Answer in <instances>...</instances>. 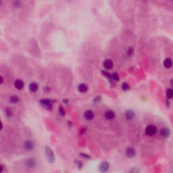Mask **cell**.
I'll use <instances>...</instances> for the list:
<instances>
[{"label":"cell","mask_w":173,"mask_h":173,"mask_svg":"<svg viewBox=\"0 0 173 173\" xmlns=\"http://www.w3.org/2000/svg\"><path fill=\"white\" fill-rule=\"evenodd\" d=\"M103 67L106 68V70H111L113 66H114V63L112 60L106 59L103 62Z\"/></svg>","instance_id":"obj_12"},{"label":"cell","mask_w":173,"mask_h":173,"mask_svg":"<svg viewBox=\"0 0 173 173\" xmlns=\"http://www.w3.org/2000/svg\"><path fill=\"white\" fill-rule=\"evenodd\" d=\"M75 164H76V166H77V167H78V168L79 169L82 168V166H83V165H82V162H81L80 161L76 160V161H75Z\"/></svg>","instance_id":"obj_25"},{"label":"cell","mask_w":173,"mask_h":173,"mask_svg":"<svg viewBox=\"0 0 173 173\" xmlns=\"http://www.w3.org/2000/svg\"><path fill=\"white\" fill-rule=\"evenodd\" d=\"M3 170H4V166L2 164H0V172H3Z\"/></svg>","instance_id":"obj_30"},{"label":"cell","mask_w":173,"mask_h":173,"mask_svg":"<svg viewBox=\"0 0 173 173\" xmlns=\"http://www.w3.org/2000/svg\"><path fill=\"white\" fill-rule=\"evenodd\" d=\"M109 168H110V164H109V163L108 162H102L99 166V171L102 172H107Z\"/></svg>","instance_id":"obj_8"},{"label":"cell","mask_w":173,"mask_h":173,"mask_svg":"<svg viewBox=\"0 0 173 173\" xmlns=\"http://www.w3.org/2000/svg\"><path fill=\"white\" fill-rule=\"evenodd\" d=\"M111 74V79L112 80H114V81H118L120 78H119V76L118 74L116 73V72H114V73H112Z\"/></svg>","instance_id":"obj_21"},{"label":"cell","mask_w":173,"mask_h":173,"mask_svg":"<svg viewBox=\"0 0 173 173\" xmlns=\"http://www.w3.org/2000/svg\"><path fill=\"white\" fill-rule=\"evenodd\" d=\"M5 113H6V115L7 117H8V118H11L13 114H14L13 110L10 108H7L5 110Z\"/></svg>","instance_id":"obj_19"},{"label":"cell","mask_w":173,"mask_h":173,"mask_svg":"<svg viewBox=\"0 0 173 173\" xmlns=\"http://www.w3.org/2000/svg\"><path fill=\"white\" fill-rule=\"evenodd\" d=\"M28 89L31 93H36L37 91L39 90L38 84L35 82H31L28 85Z\"/></svg>","instance_id":"obj_14"},{"label":"cell","mask_w":173,"mask_h":173,"mask_svg":"<svg viewBox=\"0 0 173 173\" xmlns=\"http://www.w3.org/2000/svg\"><path fill=\"white\" fill-rule=\"evenodd\" d=\"M25 166L29 169L35 168L37 166V162L34 158H28L24 162Z\"/></svg>","instance_id":"obj_4"},{"label":"cell","mask_w":173,"mask_h":173,"mask_svg":"<svg viewBox=\"0 0 173 173\" xmlns=\"http://www.w3.org/2000/svg\"><path fill=\"white\" fill-rule=\"evenodd\" d=\"M9 101L12 104H16L20 101V98L17 95H12L9 98Z\"/></svg>","instance_id":"obj_16"},{"label":"cell","mask_w":173,"mask_h":173,"mask_svg":"<svg viewBox=\"0 0 173 173\" xmlns=\"http://www.w3.org/2000/svg\"><path fill=\"white\" fill-rule=\"evenodd\" d=\"M133 53H134V49H133V48L129 47L127 51V55L128 56H131V55H133Z\"/></svg>","instance_id":"obj_24"},{"label":"cell","mask_w":173,"mask_h":173,"mask_svg":"<svg viewBox=\"0 0 173 173\" xmlns=\"http://www.w3.org/2000/svg\"><path fill=\"white\" fill-rule=\"evenodd\" d=\"M62 102H63L64 104H68V99H64L63 100H62Z\"/></svg>","instance_id":"obj_28"},{"label":"cell","mask_w":173,"mask_h":173,"mask_svg":"<svg viewBox=\"0 0 173 173\" xmlns=\"http://www.w3.org/2000/svg\"><path fill=\"white\" fill-rule=\"evenodd\" d=\"M1 5H2V1L0 0V6H1Z\"/></svg>","instance_id":"obj_31"},{"label":"cell","mask_w":173,"mask_h":173,"mask_svg":"<svg viewBox=\"0 0 173 173\" xmlns=\"http://www.w3.org/2000/svg\"><path fill=\"white\" fill-rule=\"evenodd\" d=\"M95 117V114L94 112L92 110H86L84 112V118L86 120H92Z\"/></svg>","instance_id":"obj_7"},{"label":"cell","mask_w":173,"mask_h":173,"mask_svg":"<svg viewBox=\"0 0 173 173\" xmlns=\"http://www.w3.org/2000/svg\"><path fill=\"white\" fill-rule=\"evenodd\" d=\"M14 86L16 89L22 90L24 87V82L21 79H16L14 82Z\"/></svg>","instance_id":"obj_6"},{"label":"cell","mask_w":173,"mask_h":173,"mask_svg":"<svg viewBox=\"0 0 173 173\" xmlns=\"http://www.w3.org/2000/svg\"><path fill=\"white\" fill-rule=\"evenodd\" d=\"M3 127H4V125H3V123L0 121V131H2L3 129Z\"/></svg>","instance_id":"obj_29"},{"label":"cell","mask_w":173,"mask_h":173,"mask_svg":"<svg viewBox=\"0 0 173 173\" xmlns=\"http://www.w3.org/2000/svg\"><path fill=\"white\" fill-rule=\"evenodd\" d=\"M58 112H59V114L61 115L62 116H65L66 115V112H65V110L62 106H60L59 108H58Z\"/></svg>","instance_id":"obj_23"},{"label":"cell","mask_w":173,"mask_h":173,"mask_svg":"<svg viewBox=\"0 0 173 173\" xmlns=\"http://www.w3.org/2000/svg\"><path fill=\"white\" fill-rule=\"evenodd\" d=\"M164 66L167 69L170 68L172 66V61L170 58H166L164 61Z\"/></svg>","instance_id":"obj_17"},{"label":"cell","mask_w":173,"mask_h":173,"mask_svg":"<svg viewBox=\"0 0 173 173\" xmlns=\"http://www.w3.org/2000/svg\"><path fill=\"white\" fill-rule=\"evenodd\" d=\"M126 156L129 158H133L136 156V151L134 148H128L126 150Z\"/></svg>","instance_id":"obj_9"},{"label":"cell","mask_w":173,"mask_h":173,"mask_svg":"<svg viewBox=\"0 0 173 173\" xmlns=\"http://www.w3.org/2000/svg\"><path fill=\"white\" fill-rule=\"evenodd\" d=\"M157 131L156 127H155L154 125H148V127L146 128V131H145V133L148 136H153L156 134Z\"/></svg>","instance_id":"obj_3"},{"label":"cell","mask_w":173,"mask_h":173,"mask_svg":"<svg viewBox=\"0 0 173 173\" xmlns=\"http://www.w3.org/2000/svg\"><path fill=\"white\" fill-rule=\"evenodd\" d=\"M4 77L0 74V85L2 84L3 83H4Z\"/></svg>","instance_id":"obj_27"},{"label":"cell","mask_w":173,"mask_h":173,"mask_svg":"<svg viewBox=\"0 0 173 173\" xmlns=\"http://www.w3.org/2000/svg\"><path fill=\"white\" fill-rule=\"evenodd\" d=\"M115 112L112 110H107L105 114H104V116H105V118L106 120H114V118H115Z\"/></svg>","instance_id":"obj_10"},{"label":"cell","mask_w":173,"mask_h":173,"mask_svg":"<svg viewBox=\"0 0 173 173\" xmlns=\"http://www.w3.org/2000/svg\"><path fill=\"white\" fill-rule=\"evenodd\" d=\"M45 154L47 160L49 162L53 163L55 162V156H54L53 151L51 150L50 148H49V147L45 148Z\"/></svg>","instance_id":"obj_2"},{"label":"cell","mask_w":173,"mask_h":173,"mask_svg":"<svg viewBox=\"0 0 173 173\" xmlns=\"http://www.w3.org/2000/svg\"><path fill=\"white\" fill-rule=\"evenodd\" d=\"M22 3L21 0H14L12 2V6L14 8H20L22 6Z\"/></svg>","instance_id":"obj_18"},{"label":"cell","mask_w":173,"mask_h":173,"mask_svg":"<svg viewBox=\"0 0 173 173\" xmlns=\"http://www.w3.org/2000/svg\"><path fill=\"white\" fill-rule=\"evenodd\" d=\"M77 90L81 93H85L88 91V86L85 83H80L77 86Z\"/></svg>","instance_id":"obj_13"},{"label":"cell","mask_w":173,"mask_h":173,"mask_svg":"<svg viewBox=\"0 0 173 173\" xmlns=\"http://www.w3.org/2000/svg\"><path fill=\"white\" fill-rule=\"evenodd\" d=\"M160 134L162 137L164 138H168L169 137V136L170 135V131L168 128H166V127H164V128H162L160 131Z\"/></svg>","instance_id":"obj_11"},{"label":"cell","mask_w":173,"mask_h":173,"mask_svg":"<svg viewBox=\"0 0 173 173\" xmlns=\"http://www.w3.org/2000/svg\"><path fill=\"white\" fill-rule=\"evenodd\" d=\"M125 117H126V118H127V120H132V119H133L135 116V112H133L132 110H127V111L125 112Z\"/></svg>","instance_id":"obj_15"},{"label":"cell","mask_w":173,"mask_h":173,"mask_svg":"<svg viewBox=\"0 0 173 173\" xmlns=\"http://www.w3.org/2000/svg\"><path fill=\"white\" fill-rule=\"evenodd\" d=\"M172 95H173L172 89H171V88H168V89L166 90L167 98H168V99H172Z\"/></svg>","instance_id":"obj_22"},{"label":"cell","mask_w":173,"mask_h":173,"mask_svg":"<svg viewBox=\"0 0 173 173\" xmlns=\"http://www.w3.org/2000/svg\"><path fill=\"white\" fill-rule=\"evenodd\" d=\"M80 156L82 157V158H84V159H90L91 158V156H90L89 155H88V154H84V153L80 154Z\"/></svg>","instance_id":"obj_26"},{"label":"cell","mask_w":173,"mask_h":173,"mask_svg":"<svg viewBox=\"0 0 173 173\" xmlns=\"http://www.w3.org/2000/svg\"><path fill=\"white\" fill-rule=\"evenodd\" d=\"M121 88H122V89H123V91H129V89H131V86H130L129 83H127V82H123V84H122V86H121Z\"/></svg>","instance_id":"obj_20"},{"label":"cell","mask_w":173,"mask_h":173,"mask_svg":"<svg viewBox=\"0 0 173 173\" xmlns=\"http://www.w3.org/2000/svg\"><path fill=\"white\" fill-rule=\"evenodd\" d=\"M34 148H35V144L31 140H26L24 143V148L26 151L31 152V151L34 150Z\"/></svg>","instance_id":"obj_5"},{"label":"cell","mask_w":173,"mask_h":173,"mask_svg":"<svg viewBox=\"0 0 173 173\" xmlns=\"http://www.w3.org/2000/svg\"><path fill=\"white\" fill-rule=\"evenodd\" d=\"M53 101L48 99H43L39 101V105L47 110H51L53 108Z\"/></svg>","instance_id":"obj_1"}]
</instances>
